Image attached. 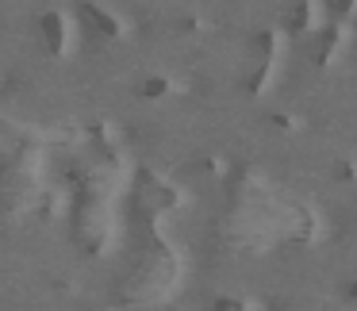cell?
<instances>
[{
	"instance_id": "6da1fadb",
	"label": "cell",
	"mask_w": 357,
	"mask_h": 311,
	"mask_svg": "<svg viewBox=\"0 0 357 311\" xmlns=\"http://www.w3.org/2000/svg\"><path fill=\"white\" fill-rule=\"evenodd\" d=\"M35 27H39V39L47 43V50H62V39H66V24L58 12H39V20H35Z\"/></svg>"
},
{
	"instance_id": "7a4b0ae2",
	"label": "cell",
	"mask_w": 357,
	"mask_h": 311,
	"mask_svg": "<svg viewBox=\"0 0 357 311\" xmlns=\"http://www.w3.org/2000/svg\"><path fill=\"white\" fill-rule=\"evenodd\" d=\"M81 16H85L89 27H93V31H100L104 39H119V24L104 8H96V4H81Z\"/></svg>"
},
{
	"instance_id": "3957f363",
	"label": "cell",
	"mask_w": 357,
	"mask_h": 311,
	"mask_svg": "<svg viewBox=\"0 0 357 311\" xmlns=\"http://www.w3.org/2000/svg\"><path fill=\"white\" fill-rule=\"evenodd\" d=\"M307 8H311L307 0H296V4H288V8H284V31L288 35H300L303 27H307V16H311Z\"/></svg>"
},
{
	"instance_id": "277c9868",
	"label": "cell",
	"mask_w": 357,
	"mask_h": 311,
	"mask_svg": "<svg viewBox=\"0 0 357 311\" xmlns=\"http://www.w3.org/2000/svg\"><path fill=\"white\" fill-rule=\"evenodd\" d=\"M135 93H139L142 100H162V96L169 93V81H165V77H146V81H139Z\"/></svg>"
},
{
	"instance_id": "5b68a950",
	"label": "cell",
	"mask_w": 357,
	"mask_h": 311,
	"mask_svg": "<svg viewBox=\"0 0 357 311\" xmlns=\"http://www.w3.org/2000/svg\"><path fill=\"white\" fill-rule=\"evenodd\" d=\"M334 43H338V31H334V27H326V31L319 35V47L311 50V58H315V66H323V62H326V54L334 50Z\"/></svg>"
},
{
	"instance_id": "8992f818",
	"label": "cell",
	"mask_w": 357,
	"mask_h": 311,
	"mask_svg": "<svg viewBox=\"0 0 357 311\" xmlns=\"http://www.w3.org/2000/svg\"><path fill=\"white\" fill-rule=\"evenodd\" d=\"M211 311H246V303L234 300V296H219V300L211 303Z\"/></svg>"
},
{
	"instance_id": "52a82bcc",
	"label": "cell",
	"mask_w": 357,
	"mask_h": 311,
	"mask_svg": "<svg viewBox=\"0 0 357 311\" xmlns=\"http://www.w3.org/2000/svg\"><path fill=\"white\" fill-rule=\"evenodd\" d=\"M334 181H354V169H349V162H338V165H334Z\"/></svg>"
},
{
	"instance_id": "ba28073f",
	"label": "cell",
	"mask_w": 357,
	"mask_h": 311,
	"mask_svg": "<svg viewBox=\"0 0 357 311\" xmlns=\"http://www.w3.org/2000/svg\"><path fill=\"white\" fill-rule=\"evenodd\" d=\"M331 8L334 12H349V8H354V0H331Z\"/></svg>"
},
{
	"instance_id": "9c48e42d",
	"label": "cell",
	"mask_w": 357,
	"mask_h": 311,
	"mask_svg": "<svg viewBox=\"0 0 357 311\" xmlns=\"http://www.w3.org/2000/svg\"><path fill=\"white\" fill-rule=\"evenodd\" d=\"M346 292H349V296H357V280H349V288H346Z\"/></svg>"
}]
</instances>
